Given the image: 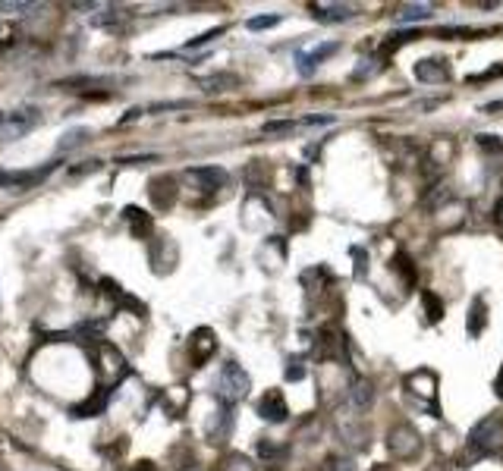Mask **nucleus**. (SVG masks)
I'll use <instances>...</instances> for the list:
<instances>
[{
	"mask_svg": "<svg viewBox=\"0 0 503 471\" xmlns=\"http://www.w3.org/2000/svg\"><path fill=\"white\" fill-rule=\"evenodd\" d=\"M503 449V415H485L466 437V449H462V462H475L494 456Z\"/></svg>",
	"mask_w": 503,
	"mask_h": 471,
	"instance_id": "1",
	"label": "nucleus"
},
{
	"mask_svg": "<svg viewBox=\"0 0 503 471\" xmlns=\"http://www.w3.org/2000/svg\"><path fill=\"white\" fill-rule=\"evenodd\" d=\"M249 389H252V380H249V374L243 371V365L227 361V365L220 368V377H217V399L220 402L236 406V402H243L246 396H249Z\"/></svg>",
	"mask_w": 503,
	"mask_h": 471,
	"instance_id": "2",
	"label": "nucleus"
},
{
	"mask_svg": "<svg viewBox=\"0 0 503 471\" xmlns=\"http://www.w3.org/2000/svg\"><path fill=\"white\" fill-rule=\"evenodd\" d=\"M387 453L400 462L415 459V456L421 453L419 430H415L412 424H397V427H390V434H387Z\"/></svg>",
	"mask_w": 503,
	"mask_h": 471,
	"instance_id": "3",
	"label": "nucleus"
},
{
	"mask_svg": "<svg viewBox=\"0 0 503 471\" xmlns=\"http://www.w3.org/2000/svg\"><path fill=\"white\" fill-rule=\"evenodd\" d=\"M402 387H406V393L415 396L425 408H431V402L438 399V374H434L431 368H419V371L406 374Z\"/></svg>",
	"mask_w": 503,
	"mask_h": 471,
	"instance_id": "4",
	"label": "nucleus"
},
{
	"mask_svg": "<svg viewBox=\"0 0 503 471\" xmlns=\"http://www.w3.org/2000/svg\"><path fill=\"white\" fill-rule=\"evenodd\" d=\"M255 412H258L265 421H271V424H284L286 418H290V408H286V399H284L280 389H267V393L258 399Z\"/></svg>",
	"mask_w": 503,
	"mask_h": 471,
	"instance_id": "5",
	"label": "nucleus"
},
{
	"mask_svg": "<svg viewBox=\"0 0 503 471\" xmlns=\"http://www.w3.org/2000/svg\"><path fill=\"white\" fill-rule=\"evenodd\" d=\"M412 72H415V79L425 82V85H444L447 79H450V66H447V60H440V57L419 60V63L412 66Z\"/></svg>",
	"mask_w": 503,
	"mask_h": 471,
	"instance_id": "6",
	"label": "nucleus"
},
{
	"mask_svg": "<svg viewBox=\"0 0 503 471\" xmlns=\"http://www.w3.org/2000/svg\"><path fill=\"white\" fill-rule=\"evenodd\" d=\"M186 179H192L201 192H217V188L227 186V170H220V167H189L186 170Z\"/></svg>",
	"mask_w": 503,
	"mask_h": 471,
	"instance_id": "7",
	"label": "nucleus"
},
{
	"mask_svg": "<svg viewBox=\"0 0 503 471\" xmlns=\"http://www.w3.org/2000/svg\"><path fill=\"white\" fill-rule=\"evenodd\" d=\"M230 430H233V406L220 402L217 412H214L211 418H208V424H205V434H208V440L211 443H224L227 437H230Z\"/></svg>",
	"mask_w": 503,
	"mask_h": 471,
	"instance_id": "8",
	"label": "nucleus"
},
{
	"mask_svg": "<svg viewBox=\"0 0 503 471\" xmlns=\"http://www.w3.org/2000/svg\"><path fill=\"white\" fill-rule=\"evenodd\" d=\"M214 352H217V336H214V330L198 327L196 333L189 336V355H192V361H196V365H205Z\"/></svg>",
	"mask_w": 503,
	"mask_h": 471,
	"instance_id": "9",
	"label": "nucleus"
},
{
	"mask_svg": "<svg viewBox=\"0 0 503 471\" xmlns=\"http://www.w3.org/2000/svg\"><path fill=\"white\" fill-rule=\"evenodd\" d=\"M308 13L318 22H350L359 10L352 4H308Z\"/></svg>",
	"mask_w": 503,
	"mask_h": 471,
	"instance_id": "10",
	"label": "nucleus"
},
{
	"mask_svg": "<svg viewBox=\"0 0 503 471\" xmlns=\"http://www.w3.org/2000/svg\"><path fill=\"white\" fill-rule=\"evenodd\" d=\"M35 123H38V110H35V107H29V110H16V113H6L4 126H0V136H4V138H16V136H23V132H29Z\"/></svg>",
	"mask_w": 503,
	"mask_h": 471,
	"instance_id": "11",
	"label": "nucleus"
},
{
	"mask_svg": "<svg viewBox=\"0 0 503 471\" xmlns=\"http://www.w3.org/2000/svg\"><path fill=\"white\" fill-rule=\"evenodd\" d=\"M107 402H110V389L101 387V389H95V393H91L85 402L72 406V415H76V418H95V415H101V412L107 408Z\"/></svg>",
	"mask_w": 503,
	"mask_h": 471,
	"instance_id": "12",
	"label": "nucleus"
},
{
	"mask_svg": "<svg viewBox=\"0 0 503 471\" xmlns=\"http://www.w3.org/2000/svg\"><path fill=\"white\" fill-rule=\"evenodd\" d=\"M337 51H340V44H337V41H327V44L314 47V51H308V53H299V57H296V63H299V76H312L314 66H318L324 57L337 53Z\"/></svg>",
	"mask_w": 503,
	"mask_h": 471,
	"instance_id": "13",
	"label": "nucleus"
},
{
	"mask_svg": "<svg viewBox=\"0 0 503 471\" xmlns=\"http://www.w3.org/2000/svg\"><path fill=\"white\" fill-rule=\"evenodd\" d=\"M371 402H374V389H371V383H368V380H355L352 387H350V399H346L350 412H352V415L368 412V406H371Z\"/></svg>",
	"mask_w": 503,
	"mask_h": 471,
	"instance_id": "14",
	"label": "nucleus"
},
{
	"mask_svg": "<svg viewBox=\"0 0 503 471\" xmlns=\"http://www.w3.org/2000/svg\"><path fill=\"white\" fill-rule=\"evenodd\" d=\"M173 186H177V179H173V176H158V179H154V183H151V201H154V205H158V207H170L173 201H177V188H173Z\"/></svg>",
	"mask_w": 503,
	"mask_h": 471,
	"instance_id": "15",
	"label": "nucleus"
},
{
	"mask_svg": "<svg viewBox=\"0 0 503 471\" xmlns=\"http://www.w3.org/2000/svg\"><path fill=\"white\" fill-rule=\"evenodd\" d=\"M488 324V305H485V299L481 295H475L472 299V308H469V324H466V333L472 336H481V330H485Z\"/></svg>",
	"mask_w": 503,
	"mask_h": 471,
	"instance_id": "16",
	"label": "nucleus"
},
{
	"mask_svg": "<svg viewBox=\"0 0 503 471\" xmlns=\"http://www.w3.org/2000/svg\"><path fill=\"white\" fill-rule=\"evenodd\" d=\"M462 217H466V205L462 201H450L447 207H438V214H434L440 230H453L456 224H462Z\"/></svg>",
	"mask_w": 503,
	"mask_h": 471,
	"instance_id": "17",
	"label": "nucleus"
},
{
	"mask_svg": "<svg viewBox=\"0 0 503 471\" xmlns=\"http://www.w3.org/2000/svg\"><path fill=\"white\" fill-rule=\"evenodd\" d=\"M123 217H126V224H129L132 236H139V239L151 233V214H145L142 207H126Z\"/></svg>",
	"mask_w": 503,
	"mask_h": 471,
	"instance_id": "18",
	"label": "nucleus"
},
{
	"mask_svg": "<svg viewBox=\"0 0 503 471\" xmlns=\"http://www.w3.org/2000/svg\"><path fill=\"white\" fill-rule=\"evenodd\" d=\"M434 16V6L431 4H409L397 13V22H425V19Z\"/></svg>",
	"mask_w": 503,
	"mask_h": 471,
	"instance_id": "19",
	"label": "nucleus"
},
{
	"mask_svg": "<svg viewBox=\"0 0 503 471\" xmlns=\"http://www.w3.org/2000/svg\"><path fill=\"white\" fill-rule=\"evenodd\" d=\"M415 38H421L419 32H393V35H387L384 38V44H381V57H390V53H397L402 44H409V41H415Z\"/></svg>",
	"mask_w": 503,
	"mask_h": 471,
	"instance_id": "20",
	"label": "nucleus"
},
{
	"mask_svg": "<svg viewBox=\"0 0 503 471\" xmlns=\"http://www.w3.org/2000/svg\"><path fill=\"white\" fill-rule=\"evenodd\" d=\"M239 79L236 76H230V72H217V76H205L201 79V89L205 91H211V94H217V91H227V89H233V85H236Z\"/></svg>",
	"mask_w": 503,
	"mask_h": 471,
	"instance_id": "21",
	"label": "nucleus"
},
{
	"mask_svg": "<svg viewBox=\"0 0 503 471\" xmlns=\"http://www.w3.org/2000/svg\"><path fill=\"white\" fill-rule=\"evenodd\" d=\"M421 305H425V318L431 321V324H440V321H444V302L438 299V295L434 292H421Z\"/></svg>",
	"mask_w": 503,
	"mask_h": 471,
	"instance_id": "22",
	"label": "nucleus"
},
{
	"mask_svg": "<svg viewBox=\"0 0 503 471\" xmlns=\"http://www.w3.org/2000/svg\"><path fill=\"white\" fill-rule=\"evenodd\" d=\"M89 141V129H70L63 138L57 141V151H70V148H79Z\"/></svg>",
	"mask_w": 503,
	"mask_h": 471,
	"instance_id": "23",
	"label": "nucleus"
},
{
	"mask_svg": "<svg viewBox=\"0 0 503 471\" xmlns=\"http://www.w3.org/2000/svg\"><path fill=\"white\" fill-rule=\"evenodd\" d=\"M393 267L402 273V283H406V286H412V283H415V267H412V258H409L406 252H400L397 258H393Z\"/></svg>",
	"mask_w": 503,
	"mask_h": 471,
	"instance_id": "24",
	"label": "nucleus"
},
{
	"mask_svg": "<svg viewBox=\"0 0 503 471\" xmlns=\"http://www.w3.org/2000/svg\"><path fill=\"white\" fill-rule=\"evenodd\" d=\"M44 4H32V0H0V13H35L42 10Z\"/></svg>",
	"mask_w": 503,
	"mask_h": 471,
	"instance_id": "25",
	"label": "nucleus"
},
{
	"mask_svg": "<svg viewBox=\"0 0 503 471\" xmlns=\"http://www.w3.org/2000/svg\"><path fill=\"white\" fill-rule=\"evenodd\" d=\"M220 471H255V465L246 459V456L233 453V456H227V459L220 462Z\"/></svg>",
	"mask_w": 503,
	"mask_h": 471,
	"instance_id": "26",
	"label": "nucleus"
},
{
	"mask_svg": "<svg viewBox=\"0 0 503 471\" xmlns=\"http://www.w3.org/2000/svg\"><path fill=\"white\" fill-rule=\"evenodd\" d=\"M277 22H280V16H252L249 22H246V29L249 32H265V29H274Z\"/></svg>",
	"mask_w": 503,
	"mask_h": 471,
	"instance_id": "27",
	"label": "nucleus"
},
{
	"mask_svg": "<svg viewBox=\"0 0 503 471\" xmlns=\"http://www.w3.org/2000/svg\"><path fill=\"white\" fill-rule=\"evenodd\" d=\"M224 25H217V29H211V32H205V35H198V38H192L189 44H186V51H196V47H201V44H211L217 35H224Z\"/></svg>",
	"mask_w": 503,
	"mask_h": 471,
	"instance_id": "28",
	"label": "nucleus"
},
{
	"mask_svg": "<svg viewBox=\"0 0 503 471\" xmlns=\"http://www.w3.org/2000/svg\"><path fill=\"white\" fill-rule=\"evenodd\" d=\"M352 258H355V277H365V273H368V254H365V248H352Z\"/></svg>",
	"mask_w": 503,
	"mask_h": 471,
	"instance_id": "29",
	"label": "nucleus"
},
{
	"mask_svg": "<svg viewBox=\"0 0 503 471\" xmlns=\"http://www.w3.org/2000/svg\"><path fill=\"white\" fill-rule=\"evenodd\" d=\"M305 377V365H302V359H290V368H286V380L296 383Z\"/></svg>",
	"mask_w": 503,
	"mask_h": 471,
	"instance_id": "30",
	"label": "nucleus"
},
{
	"mask_svg": "<svg viewBox=\"0 0 503 471\" xmlns=\"http://www.w3.org/2000/svg\"><path fill=\"white\" fill-rule=\"evenodd\" d=\"M255 449H258V456H265V459H271V456L280 453V446H277V443H271L267 437H261V440L255 443Z\"/></svg>",
	"mask_w": 503,
	"mask_h": 471,
	"instance_id": "31",
	"label": "nucleus"
},
{
	"mask_svg": "<svg viewBox=\"0 0 503 471\" xmlns=\"http://www.w3.org/2000/svg\"><path fill=\"white\" fill-rule=\"evenodd\" d=\"M478 145L485 148V151H491V154L503 151V145H500V141H497V136H478Z\"/></svg>",
	"mask_w": 503,
	"mask_h": 471,
	"instance_id": "32",
	"label": "nucleus"
},
{
	"mask_svg": "<svg viewBox=\"0 0 503 471\" xmlns=\"http://www.w3.org/2000/svg\"><path fill=\"white\" fill-rule=\"evenodd\" d=\"M324 471H355V468H352V462H346V459H327Z\"/></svg>",
	"mask_w": 503,
	"mask_h": 471,
	"instance_id": "33",
	"label": "nucleus"
},
{
	"mask_svg": "<svg viewBox=\"0 0 503 471\" xmlns=\"http://www.w3.org/2000/svg\"><path fill=\"white\" fill-rule=\"evenodd\" d=\"M293 123L290 120H271V123H265V132H290Z\"/></svg>",
	"mask_w": 503,
	"mask_h": 471,
	"instance_id": "34",
	"label": "nucleus"
},
{
	"mask_svg": "<svg viewBox=\"0 0 503 471\" xmlns=\"http://www.w3.org/2000/svg\"><path fill=\"white\" fill-rule=\"evenodd\" d=\"M503 76V66H494L491 72H481V76H472V82H488V79H497Z\"/></svg>",
	"mask_w": 503,
	"mask_h": 471,
	"instance_id": "35",
	"label": "nucleus"
},
{
	"mask_svg": "<svg viewBox=\"0 0 503 471\" xmlns=\"http://www.w3.org/2000/svg\"><path fill=\"white\" fill-rule=\"evenodd\" d=\"M327 123H333V117H305L302 120V126H327Z\"/></svg>",
	"mask_w": 503,
	"mask_h": 471,
	"instance_id": "36",
	"label": "nucleus"
},
{
	"mask_svg": "<svg viewBox=\"0 0 503 471\" xmlns=\"http://www.w3.org/2000/svg\"><path fill=\"white\" fill-rule=\"evenodd\" d=\"M494 393H497V399H503V365H500L497 377H494Z\"/></svg>",
	"mask_w": 503,
	"mask_h": 471,
	"instance_id": "37",
	"label": "nucleus"
},
{
	"mask_svg": "<svg viewBox=\"0 0 503 471\" xmlns=\"http://www.w3.org/2000/svg\"><path fill=\"white\" fill-rule=\"evenodd\" d=\"M129 471H158V465H154V462H136Z\"/></svg>",
	"mask_w": 503,
	"mask_h": 471,
	"instance_id": "38",
	"label": "nucleus"
}]
</instances>
